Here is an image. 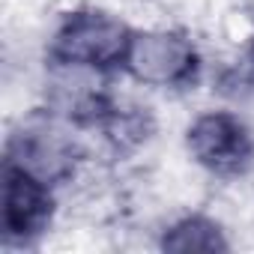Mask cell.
<instances>
[{
	"mask_svg": "<svg viewBox=\"0 0 254 254\" xmlns=\"http://www.w3.org/2000/svg\"><path fill=\"white\" fill-rule=\"evenodd\" d=\"M162 248H168V251H224L227 239L221 236V227L215 221L191 215L165 233Z\"/></svg>",
	"mask_w": 254,
	"mask_h": 254,
	"instance_id": "8992f818",
	"label": "cell"
},
{
	"mask_svg": "<svg viewBox=\"0 0 254 254\" xmlns=\"http://www.w3.org/2000/svg\"><path fill=\"white\" fill-rule=\"evenodd\" d=\"M6 162L54 186L75 171V144L57 123L33 117L9 138Z\"/></svg>",
	"mask_w": 254,
	"mask_h": 254,
	"instance_id": "7a4b0ae2",
	"label": "cell"
},
{
	"mask_svg": "<svg viewBox=\"0 0 254 254\" xmlns=\"http://www.w3.org/2000/svg\"><path fill=\"white\" fill-rule=\"evenodd\" d=\"M189 150L191 156L218 177H236L251 168L254 141L233 114H203L189 129Z\"/></svg>",
	"mask_w": 254,
	"mask_h": 254,
	"instance_id": "3957f363",
	"label": "cell"
},
{
	"mask_svg": "<svg viewBox=\"0 0 254 254\" xmlns=\"http://www.w3.org/2000/svg\"><path fill=\"white\" fill-rule=\"evenodd\" d=\"M132 33L126 24L105 12H75L69 15L51 42V60L60 66L81 69H114L126 63L132 48Z\"/></svg>",
	"mask_w": 254,
	"mask_h": 254,
	"instance_id": "6da1fadb",
	"label": "cell"
},
{
	"mask_svg": "<svg viewBox=\"0 0 254 254\" xmlns=\"http://www.w3.org/2000/svg\"><path fill=\"white\" fill-rule=\"evenodd\" d=\"M251 57H254V48H251Z\"/></svg>",
	"mask_w": 254,
	"mask_h": 254,
	"instance_id": "52a82bcc",
	"label": "cell"
},
{
	"mask_svg": "<svg viewBox=\"0 0 254 254\" xmlns=\"http://www.w3.org/2000/svg\"><path fill=\"white\" fill-rule=\"evenodd\" d=\"M126 66L144 84L183 87L197 72V54L180 33H141L132 39Z\"/></svg>",
	"mask_w": 254,
	"mask_h": 254,
	"instance_id": "277c9868",
	"label": "cell"
},
{
	"mask_svg": "<svg viewBox=\"0 0 254 254\" xmlns=\"http://www.w3.org/2000/svg\"><path fill=\"white\" fill-rule=\"evenodd\" d=\"M51 212H54V200L48 183L6 162L3 165V239L21 245L36 239L48 227Z\"/></svg>",
	"mask_w": 254,
	"mask_h": 254,
	"instance_id": "5b68a950",
	"label": "cell"
}]
</instances>
